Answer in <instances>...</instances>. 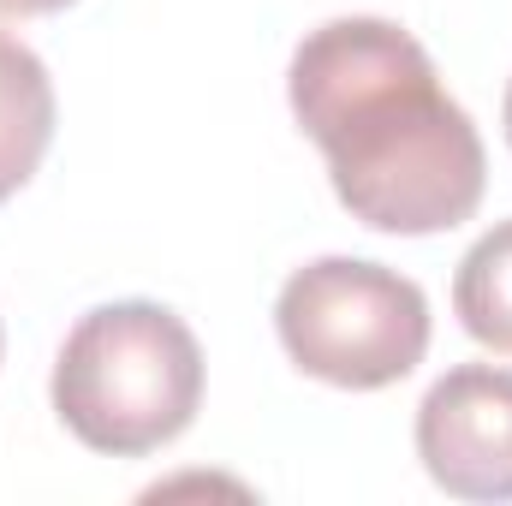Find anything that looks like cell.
I'll return each mask as SVG.
<instances>
[{"label":"cell","instance_id":"obj_8","mask_svg":"<svg viewBox=\"0 0 512 506\" xmlns=\"http://www.w3.org/2000/svg\"><path fill=\"white\" fill-rule=\"evenodd\" d=\"M501 114H507V143H512V84H507V108Z\"/></svg>","mask_w":512,"mask_h":506},{"label":"cell","instance_id":"obj_3","mask_svg":"<svg viewBox=\"0 0 512 506\" xmlns=\"http://www.w3.org/2000/svg\"><path fill=\"white\" fill-rule=\"evenodd\" d=\"M274 334L304 376L352 393L405 381L429 352V298L417 280L364 256H322L286 274Z\"/></svg>","mask_w":512,"mask_h":506},{"label":"cell","instance_id":"obj_4","mask_svg":"<svg viewBox=\"0 0 512 506\" xmlns=\"http://www.w3.org/2000/svg\"><path fill=\"white\" fill-rule=\"evenodd\" d=\"M417 459L459 501H512V370L459 364L417 405Z\"/></svg>","mask_w":512,"mask_h":506},{"label":"cell","instance_id":"obj_1","mask_svg":"<svg viewBox=\"0 0 512 506\" xmlns=\"http://www.w3.org/2000/svg\"><path fill=\"white\" fill-rule=\"evenodd\" d=\"M286 102L322 149L352 221L429 239L477 215L489 155L471 114L441 90L429 48L387 18H328L286 72Z\"/></svg>","mask_w":512,"mask_h":506},{"label":"cell","instance_id":"obj_7","mask_svg":"<svg viewBox=\"0 0 512 506\" xmlns=\"http://www.w3.org/2000/svg\"><path fill=\"white\" fill-rule=\"evenodd\" d=\"M66 6H78V0H0L6 18H48V12H66Z\"/></svg>","mask_w":512,"mask_h":506},{"label":"cell","instance_id":"obj_5","mask_svg":"<svg viewBox=\"0 0 512 506\" xmlns=\"http://www.w3.org/2000/svg\"><path fill=\"white\" fill-rule=\"evenodd\" d=\"M54 143V78L30 42L0 30V203L30 185Z\"/></svg>","mask_w":512,"mask_h":506},{"label":"cell","instance_id":"obj_6","mask_svg":"<svg viewBox=\"0 0 512 506\" xmlns=\"http://www.w3.org/2000/svg\"><path fill=\"white\" fill-rule=\"evenodd\" d=\"M453 310L477 346L512 358V221L489 227L465 251L459 274H453Z\"/></svg>","mask_w":512,"mask_h":506},{"label":"cell","instance_id":"obj_2","mask_svg":"<svg viewBox=\"0 0 512 506\" xmlns=\"http://www.w3.org/2000/svg\"><path fill=\"white\" fill-rule=\"evenodd\" d=\"M203 405V346L197 334L149 298H120L66 334L54 358V411L90 447L143 459L191 429Z\"/></svg>","mask_w":512,"mask_h":506}]
</instances>
